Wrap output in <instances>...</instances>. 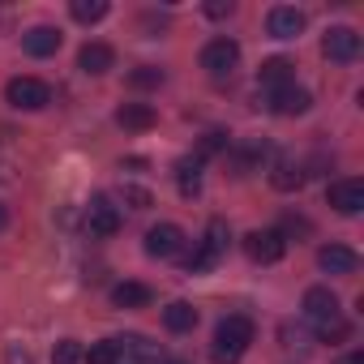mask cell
Returning a JSON list of instances; mask_svg holds the SVG:
<instances>
[{
  "label": "cell",
  "mask_w": 364,
  "mask_h": 364,
  "mask_svg": "<svg viewBox=\"0 0 364 364\" xmlns=\"http://www.w3.org/2000/svg\"><path fill=\"white\" fill-rule=\"evenodd\" d=\"M304 321L321 334V338H343V313H338V296L330 287H309L304 291Z\"/></svg>",
  "instance_id": "obj_1"
},
{
  "label": "cell",
  "mask_w": 364,
  "mask_h": 364,
  "mask_svg": "<svg viewBox=\"0 0 364 364\" xmlns=\"http://www.w3.org/2000/svg\"><path fill=\"white\" fill-rule=\"evenodd\" d=\"M249 343H253V321L240 317V313H232V317H223L219 330H215L210 360H215V364H236V360L249 351Z\"/></svg>",
  "instance_id": "obj_2"
},
{
  "label": "cell",
  "mask_w": 364,
  "mask_h": 364,
  "mask_svg": "<svg viewBox=\"0 0 364 364\" xmlns=\"http://www.w3.org/2000/svg\"><path fill=\"white\" fill-rule=\"evenodd\" d=\"M5 99H9V107H18V112H43V107L52 103V86L39 82V77H14V82L5 86Z\"/></svg>",
  "instance_id": "obj_3"
},
{
  "label": "cell",
  "mask_w": 364,
  "mask_h": 364,
  "mask_svg": "<svg viewBox=\"0 0 364 364\" xmlns=\"http://www.w3.org/2000/svg\"><path fill=\"white\" fill-rule=\"evenodd\" d=\"M236 65H240V43L236 39H210L202 48V69L210 77H232Z\"/></svg>",
  "instance_id": "obj_4"
},
{
  "label": "cell",
  "mask_w": 364,
  "mask_h": 364,
  "mask_svg": "<svg viewBox=\"0 0 364 364\" xmlns=\"http://www.w3.org/2000/svg\"><path fill=\"white\" fill-rule=\"evenodd\" d=\"M245 253H249L253 262H262V266H274V262H283V253H287V236H283L279 228L249 232V236H245Z\"/></svg>",
  "instance_id": "obj_5"
},
{
  "label": "cell",
  "mask_w": 364,
  "mask_h": 364,
  "mask_svg": "<svg viewBox=\"0 0 364 364\" xmlns=\"http://www.w3.org/2000/svg\"><path fill=\"white\" fill-rule=\"evenodd\" d=\"M326 198H330V206L338 210V215H360L364 210V180H355V176H347V180H334V185L326 189Z\"/></svg>",
  "instance_id": "obj_6"
},
{
  "label": "cell",
  "mask_w": 364,
  "mask_h": 364,
  "mask_svg": "<svg viewBox=\"0 0 364 364\" xmlns=\"http://www.w3.org/2000/svg\"><path fill=\"white\" fill-rule=\"evenodd\" d=\"M321 52L334 60V65H351L360 56V35L351 26H330L326 39H321Z\"/></svg>",
  "instance_id": "obj_7"
},
{
  "label": "cell",
  "mask_w": 364,
  "mask_h": 364,
  "mask_svg": "<svg viewBox=\"0 0 364 364\" xmlns=\"http://www.w3.org/2000/svg\"><path fill=\"white\" fill-rule=\"evenodd\" d=\"M180 249H185V232H180L176 223H154V228L146 232V253H150V257L167 262V257H176Z\"/></svg>",
  "instance_id": "obj_8"
},
{
  "label": "cell",
  "mask_w": 364,
  "mask_h": 364,
  "mask_svg": "<svg viewBox=\"0 0 364 364\" xmlns=\"http://www.w3.org/2000/svg\"><path fill=\"white\" fill-rule=\"evenodd\" d=\"M86 232L99 236V240L116 236V232H120V210H116L107 198H95V202L86 206Z\"/></svg>",
  "instance_id": "obj_9"
},
{
  "label": "cell",
  "mask_w": 364,
  "mask_h": 364,
  "mask_svg": "<svg viewBox=\"0 0 364 364\" xmlns=\"http://www.w3.org/2000/svg\"><path fill=\"white\" fill-rule=\"evenodd\" d=\"M116 347V364H154L159 360V347L141 334H124V338H112Z\"/></svg>",
  "instance_id": "obj_10"
},
{
  "label": "cell",
  "mask_w": 364,
  "mask_h": 364,
  "mask_svg": "<svg viewBox=\"0 0 364 364\" xmlns=\"http://www.w3.org/2000/svg\"><path fill=\"white\" fill-rule=\"evenodd\" d=\"M266 31H270V39H296L304 31V14L296 5H274L266 18Z\"/></svg>",
  "instance_id": "obj_11"
},
{
  "label": "cell",
  "mask_w": 364,
  "mask_h": 364,
  "mask_svg": "<svg viewBox=\"0 0 364 364\" xmlns=\"http://www.w3.org/2000/svg\"><path fill=\"white\" fill-rule=\"evenodd\" d=\"M309 107H313V95H309L304 86H296V82L270 95V112H274V116H304Z\"/></svg>",
  "instance_id": "obj_12"
},
{
  "label": "cell",
  "mask_w": 364,
  "mask_h": 364,
  "mask_svg": "<svg viewBox=\"0 0 364 364\" xmlns=\"http://www.w3.org/2000/svg\"><path fill=\"white\" fill-rule=\"evenodd\" d=\"M296 65L287 60V56H270V60H262V69H257V86L266 90V95H274V90H283V86H291V73Z\"/></svg>",
  "instance_id": "obj_13"
},
{
  "label": "cell",
  "mask_w": 364,
  "mask_h": 364,
  "mask_svg": "<svg viewBox=\"0 0 364 364\" xmlns=\"http://www.w3.org/2000/svg\"><path fill=\"white\" fill-rule=\"evenodd\" d=\"M317 266H321L326 274H355L360 257H355V249H347V245H321V249H317Z\"/></svg>",
  "instance_id": "obj_14"
},
{
  "label": "cell",
  "mask_w": 364,
  "mask_h": 364,
  "mask_svg": "<svg viewBox=\"0 0 364 364\" xmlns=\"http://www.w3.org/2000/svg\"><path fill=\"white\" fill-rule=\"evenodd\" d=\"M60 43H65V35L56 31V26H31L26 35H22V48L31 52V56H56L60 52Z\"/></svg>",
  "instance_id": "obj_15"
},
{
  "label": "cell",
  "mask_w": 364,
  "mask_h": 364,
  "mask_svg": "<svg viewBox=\"0 0 364 364\" xmlns=\"http://www.w3.org/2000/svg\"><path fill=\"white\" fill-rule=\"evenodd\" d=\"M112 65H116V52H112L107 43H86V48L77 52V69L90 73V77H103Z\"/></svg>",
  "instance_id": "obj_16"
},
{
  "label": "cell",
  "mask_w": 364,
  "mask_h": 364,
  "mask_svg": "<svg viewBox=\"0 0 364 364\" xmlns=\"http://www.w3.org/2000/svg\"><path fill=\"white\" fill-rule=\"evenodd\" d=\"M270 185H274L279 193H296V189L304 185V167H300L296 159H279V163L270 167Z\"/></svg>",
  "instance_id": "obj_17"
},
{
  "label": "cell",
  "mask_w": 364,
  "mask_h": 364,
  "mask_svg": "<svg viewBox=\"0 0 364 364\" xmlns=\"http://www.w3.org/2000/svg\"><path fill=\"white\" fill-rule=\"evenodd\" d=\"M163 326H167L171 334H189V330L198 326V309H193L189 300H171V304L163 309Z\"/></svg>",
  "instance_id": "obj_18"
},
{
  "label": "cell",
  "mask_w": 364,
  "mask_h": 364,
  "mask_svg": "<svg viewBox=\"0 0 364 364\" xmlns=\"http://www.w3.org/2000/svg\"><path fill=\"white\" fill-rule=\"evenodd\" d=\"M154 107L150 103H124L120 112H116V124L120 129H133V133H141V129H154Z\"/></svg>",
  "instance_id": "obj_19"
},
{
  "label": "cell",
  "mask_w": 364,
  "mask_h": 364,
  "mask_svg": "<svg viewBox=\"0 0 364 364\" xmlns=\"http://www.w3.org/2000/svg\"><path fill=\"white\" fill-rule=\"evenodd\" d=\"M176 185L185 198H198L202 193V159H180L176 163Z\"/></svg>",
  "instance_id": "obj_20"
},
{
  "label": "cell",
  "mask_w": 364,
  "mask_h": 364,
  "mask_svg": "<svg viewBox=\"0 0 364 364\" xmlns=\"http://www.w3.org/2000/svg\"><path fill=\"white\" fill-rule=\"evenodd\" d=\"M112 304L116 309H146L150 304V287L146 283H116L112 287Z\"/></svg>",
  "instance_id": "obj_21"
},
{
  "label": "cell",
  "mask_w": 364,
  "mask_h": 364,
  "mask_svg": "<svg viewBox=\"0 0 364 364\" xmlns=\"http://www.w3.org/2000/svg\"><path fill=\"white\" fill-rule=\"evenodd\" d=\"M69 14H73V22H82V26L103 22V18H107V0H73Z\"/></svg>",
  "instance_id": "obj_22"
},
{
  "label": "cell",
  "mask_w": 364,
  "mask_h": 364,
  "mask_svg": "<svg viewBox=\"0 0 364 364\" xmlns=\"http://www.w3.org/2000/svg\"><path fill=\"white\" fill-rule=\"evenodd\" d=\"M215 257H223L228 253V223L223 219H210V228H206V240H202Z\"/></svg>",
  "instance_id": "obj_23"
},
{
  "label": "cell",
  "mask_w": 364,
  "mask_h": 364,
  "mask_svg": "<svg viewBox=\"0 0 364 364\" xmlns=\"http://www.w3.org/2000/svg\"><path fill=\"white\" fill-rule=\"evenodd\" d=\"M129 86H133V90L163 86V69H150V65H141V69H133V73H129Z\"/></svg>",
  "instance_id": "obj_24"
},
{
  "label": "cell",
  "mask_w": 364,
  "mask_h": 364,
  "mask_svg": "<svg viewBox=\"0 0 364 364\" xmlns=\"http://www.w3.org/2000/svg\"><path fill=\"white\" fill-rule=\"evenodd\" d=\"M52 364H82V343L77 338H60L52 351Z\"/></svg>",
  "instance_id": "obj_25"
},
{
  "label": "cell",
  "mask_w": 364,
  "mask_h": 364,
  "mask_svg": "<svg viewBox=\"0 0 364 364\" xmlns=\"http://www.w3.org/2000/svg\"><path fill=\"white\" fill-rule=\"evenodd\" d=\"M185 266H189V274H206V270H215V266H219V257H215L206 245H198V249H193V257H189Z\"/></svg>",
  "instance_id": "obj_26"
},
{
  "label": "cell",
  "mask_w": 364,
  "mask_h": 364,
  "mask_svg": "<svg viewBox=\"0 0 364 364\" xmlns=\"http://www.w3.org/2000/svg\"><path fill=\"white\" fill-rule=\"evenodd\" d=\"M120 198H124L133 210H146V206H154V198H150L141 185H124V189H120Z\"/></svg>",
  "instance_id": "obj_27"
},
{
  "label": "cell",
  "mask_w": 364,
  "mask_h": 364,
  "mask_svg": "<svg viewBox=\"0 0 364 364\" xmlns=\"http://www.w3.org/2000/svg\"><path fill=\"white\" fill-rule=\"evenodd\" d=\"M86 364H116V347H112V338H107V343H95V347L86 351Z\"/></svg>",
  "instance_id": "obj_28"
},
{
  "label": "cell",
  "mask_w": 364,
  "mask_h": 364,
  "mask_svg": "<svg viewBox=\"0 0 364 364\" xmlns=\"http://www.w3.org/2000/svg\"><path fill=\"white\" fill-rule=\"evenodd\" d=\"M219 150H228V133H219V129H215V133H206V137H202V154H219Z\"/></svg>",
  "instance_id": "obj_29"
},
{
  "label": "cell",
  "mask_w": 364,
  "mask_h": 364,
  "mask_svg": "<svg viewBox=\"0 0 364 364\" xmlns=\"http://www.w3.org/2000/svg\"><path fill=\"white\" fill-rule=\"evenodd\" d=\"M232 14H236L232 0H210V5H206V18H215V22H219V18H232Z\"/></svg>",
  "instance_id": "obj_30"
},
{
  "label": "cell",
  "mask_w": 364,
  "mask_h": 364,
  "mask_svg": "<svg viewBox=\"0 0 364 364\" xmlns=\"http://www.w3.org/2000/svg\"><path fill=\"white\" fill-rule=\"evenodd\" d=\"M338 364H364V355H360V351H351V355H343Z\"/></svg>",
  "instance_id": "obj_31"
},
{
  "label": "cell",
  "mask_w": 364,
  "mask_h": 364,
  "mask_svg": "<svg viewBox=\"0 0 364 364\" xmlns=\"http://www.w3.org/2000/svg\"><path fill=\"white\" fill-rule=\"evenodd\" d=\"M5 228H9V210H5V206H0V232H5Z\"/></svg>",
  "instance_id": "obj_32"
}]
</instances>
